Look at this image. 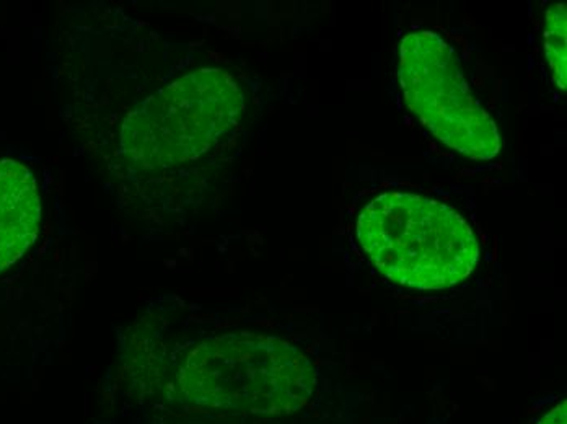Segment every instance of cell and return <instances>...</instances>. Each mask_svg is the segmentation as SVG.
Masks as SVG:
<instances>
[{"mask_svg": "<svg viewBox=\"0 0 567 424\" xmlns=\"http://www.w3.org/2000/svg\"><path fill=\"white\" fill-rule=\"evenodd\" d=\"M538 424H567V402L556 405Z\"/></svg>", "mask_w": 567, "mask_h": 424, "instance_id": "52a82bcc", "label": "cell"}, {"mask_svg": "<svg viewBox=\"0 0 567 424\" xmlns=\"http://www.w3.org/2000/svg\"><path fill=\"white\" fill-rule=\"evenodd\" d=\"M398 85L404 105L449 149L486 162L501 152L493 116L463 74L458 54L444 34L414 30L398 48Z\"/></svg>", "mask_w": 567, "mask_h": 424, "instance_id": "277c9868", "label": "cell"}, {"mask_svg": "<svg viewBox=\"0 0 567 424\" xmlns=\"http://www.w3.org/2000/svg\"><path fill=\"white\" fill-rule=\"evenodd\" d=\"M245 95L234 75L198 69L141 102L124 120L120 154L142 172L195 164L240 124Z\"/></svg>", "mask_w": 567, "mask_h": 424, "instance_id": "3957f363", "label": "cell"}, {"mask_svg": "<svg viewBox=\"0 0 567 424\" xmlns=\"http://www.w3.org/2000/svg\"><path fill=\"white\" fill-rule=\"evenodd\" d=\"M543 48L551 72L553 84L565 92L567 85V17L566 3L549 7L543 29Z\"/></svg>", "mask_w": 567, "mask_h": 424, "instance_id": "8992f818", "label": "cell"}, {"mask_svg": "<svg viewBox=\"0 0 567 424\" xmlns=\"http://www.w3.org/2000/svg\"><path fill=\"white\" fill-rule=\"evenodd\" d=\"M183 395L206 409L289 415L313 395L317 371L296 344L254 332L199 341L178 369Z\"/></svg>", "mask_w": 567, "mask_h": 424, "instance_id": "7a4b0ae2", "label": "cell"}, {"mask_svg": "<svg viewBox=\"0 0 567 424\" xmlns=\"http://www.w3.org/2000/svg\"><path fill=\"white\" fill-rule=\"evenodd\" d=\"M355 237L380 273L416 291L454 288L480 260L472 224L424 193L389 189L370 196L355 216Z\"/></svg>", "mask_w": 567, "mask_h": 424, "instance_id": "6da1fadb", "label": "cell"}, {"mask_svg": "<svg viewBox=\"0 0 567 424\" xmlns=\"http://www.w3.org/2000/svg\"><path fill=\"white\" fill-rule=\"evenodd\" d=\"M41 199L30 168L0 158V273L16 265L37 240Z\"/></svg>", "mask_w": 567, "mask_h": 424, "instance_id": "5b68a950", "label": "cell"}]
</instances>
